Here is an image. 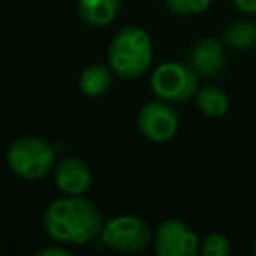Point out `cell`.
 Here are the masks:
<instances>
[{"label": "cell", "instance_id": "1", "mask_svg": "<svg viewBox=\"0 0 256 256\" xmlns=\"http://www.w3.org/2000/svg\"><path fill=\"white\" fill-rule=\"evenodd\" d=\"M102 214L94 202L82 196L54 200L44 212V230L50 238L64 244H86L102 232Z\"/></svg>", "mask_w": 256, "mask_h": 256}, {"label": "cell", "instance_id": "2", "mask_svg": "<svg viewBox=\"0 0 256 256\" xmlns=\"http://www.w3.org/2000/svg\"><path fill=\"white\" fill-rule=\"evenodd\" d=\"M110 68L122 80H130L146 72L152 62V42L142 28L126 26L110 42Z\"/></svg>", "mask_w": 256, "mask_h": 256}, {"label": "cell", "instance_id": "3", "mask_svg": "<svg viewBox=\"0 0 256 256\" xmlns=\"http://www.w3.org/2000/svg\"><path fill=\"white\" fill-rule=\"evenodd\" d=\"M10 170L24 180H40L54 170V148L42 138L22 136L6 152Z\"/></svg>", "mask_w": 256, "mask_h": 256}, {"label": "cell", "instance_id": "4", "mask_svg": "<svg viewBox=\"0 0 256 256\" xmlns=\"http://www.w3.org/2000/svg\"><path fill=\"white\" fill-rule=\"evenodd\" d=\"M150 88L164 102H184L198 92V72L180 62H166L152 72Z\"/></svg>", "mask_w": 256, "mask_h": 256}, {"label": "cell", "instance_id": "5", "mask_svg": "<svg viewBox=\"0 0 256 256\" xmlns=\"http://www.w3.org/2000/svg\"><path fill=\"white\" fill-rule=\"evenodd\" d=\"M100 238L106 246L120 252H140L150 240V228L142 218L136 216H116L102 226Z\"/></svg>", "mask_w": 256, "mask_h": 256}, {"label": "cell", "instance_id": "6", "mask_svg": "<svg viewBox=\"0 0 256 256\" xmlns=\"http://www.w3.org/2000/svg\"><path fill=\"white\" fill-rule=\"evenodd\" d=\"M160 256H194L198 252V236L180 220H164L154 238Z\"/></svg>", "mask_w": 256, "mask_h": 256}, {"label": "cell", "instance_id": "7", "mask_svg": "<svg viewBox=\"0 0 256 256\" xmlns=\"http://www.w3.org/2000/svg\"><path fill=\"white\" fill-rule=\"evenodd\" d=\"M136 122L140 132L154 142H166L178 130V116L164 100L142 106Z\"/></svg>", "mask_w": 256, "mask_h": 256}, {"label": "cell", "instance_id": "8", "mask_svg": "<svg viewBox=\"0 0 256 256\" xmlns=\"http://www.w3.org/2000/svg\"><path fill=\"white\" fill-rule=\"evenodd\" d=\"M54 182L60 192L70 194V196H80L88 190V186L92 182V174H90V168L80 158L68 156V158H62L56 162Z\"/></svg>", "mask_w": 256, "mask_h": 256}, {"label": "cell", "instance_id": "9", "mask_svg": "<svg viewBox=\"0 0 256 256\" xmlns=\"http://www.w3.org/2000/svg\"><path fill=\"white\" fill-rule=\"evenodd\" d=\"M190 64L196 72L204 76H214L224 66L222 44L214 38H200L190 50Z\"/></svg>", "mask_w": 256, "mask_h": 256}, {"label": "cell", "instance_id": "10", "mask_svg": "<svg viewBox=\"0 0 256 256\" xmlns=\"http://www.w3.org/2000/svg\"><path fill=\"white\" fill-rule=\"evenodd\" d=\"M122 8V0H78V14L90 26L110 24Z\"/></svg>", "mask_w": 256, "mask_h": 256}, {"label": "cell", "instance_id": "11", "mask_svg": "<svg viewBox=\"0 0 256 256\" xmlns=\"http://www.w3.org/2000/svg\"><path fill=\"white\" fill-rule=\"evenodd\" d=\"M80 90L86 96H100L112 84V70L104 64H92L80 74Z\"/></svg>", "mask_w": 256, "mask_h": 256}, {"label": "cell", "instance_id": "12", "mask_svg": "<svg viewBox=\"0 0 256 256\" xmlns=\"http://www.w3.org/2000/svg\"><path fill=\"white\" fill-rule=\"evenodd\" d=\"M196 104L206 116L218 118L228 110V96L218 86H204L196 92Z\"/></svg>", "mask_w": 256, "mask_h": 256}, {"label": "cell", "instance_id": "13", "mask_svg": "<svg viewBox=\"0 0 256 256\" xmlns=\"http://www.w3.org/2000/svg\"><path fill=\"white\" fill-rule=\"evenodd\" d=\"M224 40L236 50H248L256 46V26L248 20H236L224 30Z\"/></svg>", "mask_w": 256, "mask_h": 256}, {"label": "cell", "instance_id": "14", "mask_svg": "<svg viewBox=\"0 0 256 256\" xmlns=\"http://www.w3.org/2000/svg\"><path fill=\"white\" fill-rule=\"evenodd\" d=\"M230 250H232V246L224 234H210L202 246L204 256H226V254H230Z\"/></svg>", "mask_w": 256, "mask_h": 256}, {"label": "cell", "instance_id": "15", "mask_svg": "<svg viewBox=\"0 0 256 256\" xmlns=\"http://www.w3.org/2000/svg\"><path fill=\"white\" fill-rule=\"evenodd\" d=\"M164 2L176 14H198L206 10L212 0H164Z\"/></svg>", "mask_w": 256, "mask_h": 256}, {"label": "cell", "instance_id": "16", "mask_svg": "<svg viewBox=\"0 0 256 256\" xmlns=\"http://www.w3.org/2000/svg\"><path fill=\"white\" fill-rule=\"evenodd\" d=\"M234 6L242 12H248V14H256V0H232Z\"/></svg>", "mask_w": 256, "mask_h": 256}, {"label": "cell", "instance_id": "17", "mask_svg": "<svg viewBox=\"0 0 256 256\" xmlns=\"http://www.w3.org/2000/svg\"><path fill=\"white\" fill-rule=\"evenodd\" d=\"M38 256H68V250L60 246H48V248L38 250Z\"/></svg>", "mask_w": 256, "mask_h": 256}, {"label": "cell", "instance_id": "18", "mask_svg": "<svg viewBox=\"0 0 256 256\" xmlns=\"http://www.w3.org/2000/svg\"><path fill=\"white\" fill-rule=\"evenodd\" d=\"M254 252H256V242H254Z\"/></svg>", "mask_w": 256, "mask_h": 256}]
</instances>
